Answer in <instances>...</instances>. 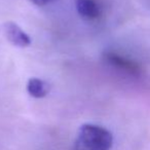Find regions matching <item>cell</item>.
<instances>
[{
    "label": "cell",
    "instance_id": "277c9868",
    "mask_svg": "<svg viewBox=\"0 0 150 150\" xmlns=\"http://www.w3.org/2000/svg\"><path fill=\"white\" fill-rule=\"evenodd\" d=\"M75 8L80 18L88 22L97 21L103 15V5L99 0H75Z\"/></svg>",
    "mask_w": 150,
    "mask_h": 150
},
{
    "label": "cell",
    "instance_id": "3957f363",
    "mask_svg": "<svg viewBox=\"0 0 150 150\" xmlns=\"http://www.w3.org/2000/svg\"><path fill=\"white\" fill-rule=\"evenodd\" d=\"M3 33L6 39L13 45L20 48H25L31 44L30 36L15 22H6L3 24Z\"/></svg>",
    "mask_w": 150,
    "mask_h": 150
},
{
    "label": "cell",
    "instance_id": "6da1fadb",
    "mask_svg": "<svg viewBox=\"0 0 150 150\" xmlns=\"http://www.w3.org/2000/svg\"><path fill=\"white\" fill-rule=\"evenodd\" d=\"M113 136L101 125L84 123L78 129L72 150H110Z\"/></svg>",
    "mask_w": 150,
    "mask_h": 150
},
{
    "label": "cell",
    "instance_id": "8992f818",
    "mask_svg": "<svg viewBox=\"0 0 150 150\" xmlns=\"http://www.w3.org/2000/svg\"><path fill=\"white\" fill-rule=\"evenodd\" d=\"M30 2H32L33 4L37 5V6H45L47 4L54 2L57 0H29Z\"/></svg>",
    "mask_w": 150,
    "mask_h": 150
},
{
    "label": "cell",
    "instance_id": "5b68a950",
    "mask_svg": "<svg viewBox=\"0 0 150 150\" xmlns=\"http://www.w3.org/2000/svg\"><path fill=\"white\" fill-rule=\"evenodd\" d=\"M26 90L31 97L35 99H41L47 96V94L50 93V86L45 80L41 79V78L31 77L27 81Z\"/></svg>",
    "mask_w": 150,
    "mask_h": 150
},
{
    "label": "cell",
    "instance_id": "7a4b0ae2",
    "mask_svg": "<svg viewBox=\"0 0 150 150\" xmlns=\"http://www.w3.org/2000/svg\"><path fill=\"white\" fill-rule=\"evenodd\" d=\"M102 59L109 67L127 76L138 78L143 74V69L139 63L129 57L123 56L116 50H105L102 54Z\"/></svg>",
    "mask_w": 150,
    "mask_h": 150
}]
</instances>
